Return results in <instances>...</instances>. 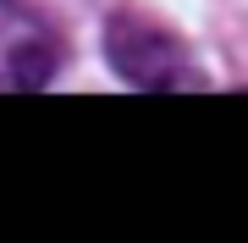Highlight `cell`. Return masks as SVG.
I'll return each mask as SVG.
<instances>
[{
  "label": "cell",
  "mask_w": 248,
  "mask_h": 243,
  "mask_svg": "<svg viewBox=\"0 0 248 243\" xmlns=\"http://www.w3.org/2000/svg\"><path fill=\"white\" fill-rule=\"evenodd\" d=\"M105 55L133 89L143 94H166V89H204V78L193 72L182 39L171 28H160L138 11H116L105 22Z\"/></svg>",
  "instance_id": "obj_1"
}]
</instances>
